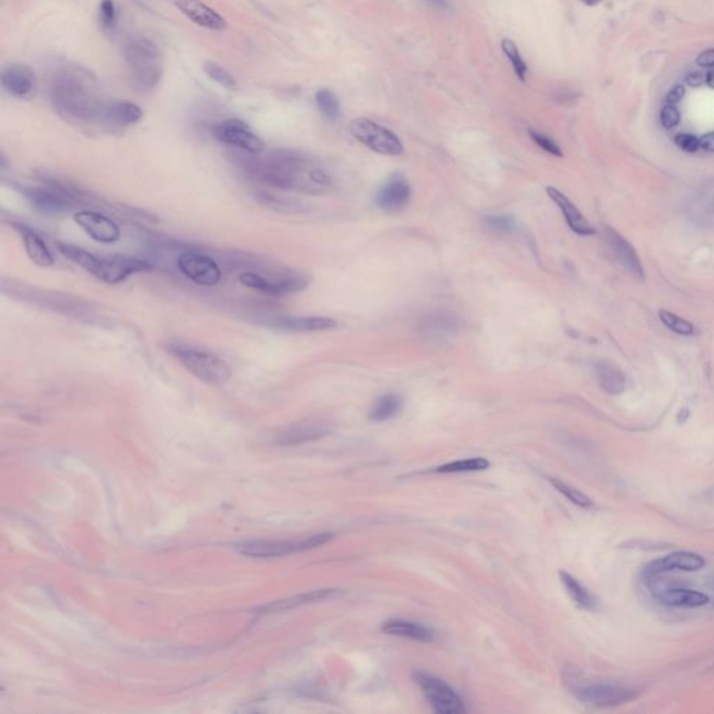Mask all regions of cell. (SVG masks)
Masks as SVG:
<instances>
[{"label": "cell", "instance_id": "34", "mask_svg": "<svg viewBox=\"0 0 714 714\" xmlns=\"http://www.w3.org/2000/svg\"><path fill=\"white\" fill-rule=\"evenodd\" d=\"M501 49H502L503 55L506 56V59L511 62L512 69H513V72L516 74L518 80H520L522 82H526L529 69H527V65L525 63V61H523V58H522V55H520L516 44L512 39L505 38L501 42Z\"/></svg>", "mask_w": 714, "mask_h": 714}, {"label": "cell", "instance_id": "25", "mask_svg": "<svg viewBox=\"0 0 714 714\" xmlns=\"http://www.w3.org/2000/svg\"><path fill=\"white\" fill-rule=\"evenodd\" d=\"M657 599L661 604L674 608H699L710 601V597L706 593L682 587L664 590Z\"/></svg>", "mask_w": 714, "mask_h": 714}, {"label": "cell", "instance_id": "10", "mask_svg": "<svg viewBox=\"0 0 714 714\" xmlns=\"http://www.w3.org/2000/svg\"><path fill=\"white\" fill-rule=\"evenodd\" d=\"M332 539L331 533H320L308 536L303 540H293V541H253L239 546V551L244 556L250 557H263V558H271V557H282L292 553H299L310 549H315L318 546L325 544Z\"/></svg>", "mask_w": 714, "mask_h": 714}, {"label": "cell", "instance_id": "6", "mask_svg": "<svg viewBox=\"0 0 714 714\" xmlns=\"http://www.w3.org/2000/svg\"><path fill=\"white\" fill-rule=\"evenodd\" d=\"M349 130L358 143L365 145L367 148H370L377 154L387 156H398L402 155L405 151L401 139L392 130L367 118L355 119L351 123Z\"/></svg>", "mask_w": 714, "mask_h": 714}, {"label": "cell", "instance_id": "16", "mask_svg": "<svg viewBox=\"0 0 714 714\" xmlns=\"http://www.w3.org/2000/svg\"><path fill=\"white\" fill-rule=\"evenodd\" d=\"M1 87L17 99H30L37 89L35 73L23 63L7 65L1 70Z\"/></svg>", "mask_w": 714, "mask_h": 714}, {"label": "cell", "instance_id": "45", "mask_svg": "<svg viewBox=\"0 0 714 714\" xmlns=\"http://www.w3.org/2000/svg\"><path fill=\"white\" fill-rule=\"evenodd\" d=\"M685 82L689 85V87H701L703 82H705V75L702 73L692 72L689 73L687 77H685Z\"/></svg>", "mask_w": 714, "mask_h": 714}, {"label": "cell", "instance_id": "24", "mask_svg": "<svg viewBox=\"0 0 714 714\" xmlns=\"http://www.w3.org/2000/svg\"><path fill=\"white\" fill-rule=\"evenodd\" d=\"M382 632L392 637L412 639L416 642L431 643L435 641V632L432 628L406 620H389L384 622Z\"/></svg>", "mask_w": 714, "mask_h": 714}, {"label": "cell", "instance_id": "36", "mask_svg": "<svg viewBox=\"0 0 714 714\" xmlns=\"http://www.w3.org/2000/svg\"><path fill=\"white\" fill-rule=\"evenodd\" d=\"M203 69H204V73L213 81H215L216 84H219L220 87H223L226 89H230V91H233V89L237 88V82H236L234 77L227 72L223 66H220L219 63H216V62H206L204 66H203Z\"/></svg>", "mask_w": 714, "mask_h": 714}, {"label": "cell", "instance_id": "39", "mask_svg": "<svg viewBox=\"0 0 714 714\" xmlns=\"http://www.w3.org/2000/svg\"><path fill=\"white\" fill-rule=\"evenodd\" d=\"M483 222L486 227L496 233H511L516 226L513 218L506 215H487L484 216Z\"/></svg>", "mask_w": 714, "mask_h": 714}, {"label": "cell", "instance_id": "21", "mask_svg": "<svg viewBox=\"0 0 714 714\" xmlns=\"http://www.w3.org/2000/svg\"><path fill=\"white\" fill-rule=\"evenodd\" d=\"M330 432H331V427L328 423L321 422V420H308V422H301V423L293 425L289 429L284 430L278 435L277 442L281 445L303 444L307 441L322 438Z\"/></svg>", "mask_w": 714, "mask_h": 714}, {"label": "cell", "instance_id": "2", "mask_svg": "<svg viewBox=\"0 0 714 714\" xmlns=\"http://www.w3.org/2000/svg\"><path fill=\"white\" fill-rule=\"evenodd\" d=\"M49 98L55 111L75 123H102L108 102L94 73L68 65L55 70L49 82Z\"/></svg>", "mask_w": 714, "mask_h": 714}, {"label": "cell", "instance_id": "19", "mask_svg": "<svg viewBox=\"0 0 714 714\" xmlns=\"http://www.w3.org/2000/svg\"><path fill=\"white\" fill-rule=\"evenodd\" d=\"M175 6L183 15L203 28L219 32L227 30V21L201 0H176Z\"/></svg>", "mask_w": 714, "mask_h": 714}, {"label": "cell", "instance_id": "30", "mask_svg": "<svg viewBox=\"0 0 714 714\" xmlns=\"http://www.w3.org/2000/svg\"><path fill=\"white\" fill-rule=\"evenodd\" d=\"M560 577H561V582H563L568 596L576 604V607H579L580 610H584V611H594L597 608L596 597L582 583H579L572 575H570L568 572L561 571L560 572Z\"/></svg>", "mask_w": 714, "mask_h": 714}, {"label": "cell", "instance_id": "14", "mask_svg": "<svg viewBox=\"0 0 714 714\" xmlns=\"http://www.w3.org/2000/svg\"><path fill=\"white\" fill-rule=\"evenodd\" d=\"M604 243L607 246L608 253L613 256V258L622 267L624 271H627L631 277L635 280L643 281L644 280V271H643L641 258L637 253V250L632 247V244L622 237L617 230L613 227H604L603 232Z\"/></svg>", "mask_w": 714, "mask_h": 714}, {"label": "cell", "instance_id": "28", "mask_svg": "<svg viewBox=\"0 0 714 714\" xmlns=\"http://www.w3.org/2000/svg\"><path fill=\"white\" fill-rule=\"evenodd\" d=\"M600 387L610 395H620L627 389V377L624 371L608 361H600L596 365Z\"/></svg>", "mask_w": 714, "mask_h": 714}, {"label": "cell", "instance_id": "29", "mask_svg": "<svg viewBox=\"0 0 714 714\" xmlns=\"http://www.w3.org/2000/svg\"><path fill=\"white\" fill-rule=\"evenodd\" d=\"M256 199L260 204H263L264 207L270 208V210H274L277 213H282V214H301L306 211V206L300 201V200H296V199H292V197H286V196H281V194H275V193H270V192H257L256 193Z\"/></svg>", "mask_w": 714, "mask_h": 714}, {"label": "cell", "instance_id": "37", "mask_svg": "<svg viewBox=\"0 0 714 714\" xmlns=\"http://www.w3.org/2000/svg\"><path fill=\"white\" fill-rule=\"evenodd\" d=\"M99 24L105 32H111L116 27L118 21V8L115 0H101L98 10Z\"/></svg>", "mask_w": 714, "mask_h": 714}, {"label": "cell", "instance_id": "42", "mask_svg": "<svg viewBox=\"0 0 714 714\" xmlns=\"http://www.w3.org/2000/svg\"><path fill=\"white\" fill-rule=\"evenodd\" d=\"M674 143L681 148L682 151L688 152V154H695L701 149V140L699 137L694 136V134H689V133H679L675 136L674 139Z\"/></svg>", "mask_w": 714, "mask_h": 714}, {"label": "cell", "instance_id": "7", "mask_svg": "<svg viewBox=\"0 0 714 714\" xmlns=\"http://www.w3.org/2000/svg\"><path fill=\"white\" fill-rule=\"evenodd\" d=\"M239 281L256 292L270 296H285L301 292L308 285V278L300 273L282 270L275 274L263 275L258 273H244L239 277Z\"/></svg>", "mask_w": 714, "mask_h": 714}, {"label": "cell", "instance_id": "15", "mask_svg": "<svg viewBox=\"0 0 714 714\" xmlns=\"http://www.w3.org/2000/svg\"><path fill=\"white\" fill-rule=\"evenodd\" d=\"M73 219L91 239L98 243L112 244L116 243L122 236L118 223L101 213L82 210L75 213Z\"/></svg>", "mask_w": 714, "mask_h": 714}, {"label": "cell", "instance_id": "43", "mask_svg": "<svg viewBox=\"0 0 714 714\" xmlns=\"http://www.w3.org/2000/svg\"><path fill=\"white\" fill-rule=\"evenodd\" d=\"M685 96V87L681 84H675L665 95V102L670 105H675L681 102Z\"/></svg>", "mask_w": 714, "mask_h": 714}, {"label": "cell", "instance_id": "31", "mask_svg": "<svg viewBox=\"0 0 714 714\" xmlns=\"http://www.w3.org/2000/svg\"><path fill=\"white\" fill-rule=\"evenodd\" d=\"M402 399L395 394H388L381 396L375 405L371 408L368 418L372 422H387L394 419L402 411Z\"/></svg>", "mask_w": 714, "mask_h": 714}, {"label": "cell", "instance_id": "9", "mask_svg": "<svg viewBox=\"0 0 714 714\" xmlns=\"http://www.w3.org/2000/svg\"><path fill=\"white\" fill-rule=\"evenodd\" d=\"M573 695L577 701H580L584 705L597 706V708H613L618 706L627 702L634 701L638 696V691L614 685V684H603V682H594V684H586V685H576L572 688Z\"/></svg>", "mask_w": 714, "mask_h": 714}, {"label": "cell", "instance_id": "48", "mask_svg": "<svg viewBox=\"0 0 714 714\" xmlns=\"http://www.w3.org/2000/svg\"><path fill=\"white\" fill-rule=\"evenodd\" d=\"M705 82L714 89V69L705 75Z\"/></svg>", "mask_w": 714, "mask_h": 714}, {"label": "cell", "instance_id": "35", "mask_svg": "<svg viewBox=\"0 0 714 714\" xmlns=\"http://www.w3.org/2000/svg\"><path fill=\"white\" fill-rule=\"evenodd\" d=\"M658 317H660V321L668 328L671 330L672 332L678 334V335H684V337H689V335H694L695 332V327L692 322H689L688 320L671 313V311H667V310H660L658 311Z\"/></svg>", "mask_w": 714, "mask_h": 714}, {"label": "cell", "instance_id": "11", "mask_svg": "<svg viewBox=\"0 0 714 714\" xmlns=\"http://www.w3.org/2000/svg\"><path fill=\"white\" fill-rule=\"evenodd\" d=\"M21 193L32 208L42 214L65 213L73 204L80 201V196H75L74 192L61 187L59 184L55 187H23Z\"/></svg>", "mask_w": 714, "mask_h": 714}, {"label": "cell", "instance_id": "32", "mask_svg": "<svg viewBox=\"0 0 714 714\" xmlns=\"http://www.w3.org/2000/svg\"><path fill=\"white\" fill-rule=\"evenodd\" d=\"M315 104L324 118L335 122L341 116V102L338 95L328 88H321L315 92Z\"/></svg>", "mask_w": 714, "mask_h": 714}, {"label": "cell", "instance_id": "8", "mask_svg": "<svg viewBox=\"0 0 714 714\" xmlns=\"http://www.w3.org/2000/svg\"><path fill=\"white\" fill-rule=\"evenodd\" d=\"M413 678L422 688L430 706L435 712L444 714H461L466 712L462 699L442 679L422 671L415 672Z\"/></svg>", "mask_w": 714, "mask_h": 714}, {"label": "cell", "instance_id": "5", "mask_svg": "<svg viewBox=\"0 0 714 714\" xmlns=\"http://www.w3.org/2000/svg\"><path fill=\"white\" fill-rule=\"evenodd\" d=\"M166 349L189 372L206 384L222 385L232 377L229 364L211 351L182 342H172Z\"/></svg>", "mask_w": 714, "mask_h": 714}, {"label": "cell", "instance_id": "27", "mask_svg": "<svg viewBox=\"0 0 714 714\" xmlns=\"http://www.w3.org/2000/svg\"><path fill=\"white\" fill-rule=\"evenodd\" d=\"M458 328V320L449 313H435L423 320L420 332L427 339H444Z\"/></svg>", "mask_w": 714, "mask_h": 714}, {"label": "cell", "instance_id": "22", "mask_svg": "<svg viewBox=\"0 0 714 714\" xmlns=\"http://www.w3.org/2000/svg\"><path fill=\"white\" fill-rule=\"evenodd\" d=\"M14 227L21 236L28 258L39 267H51L54 264V256L45 240L34 229L25 225L14 223Z\"/></svg>", "mask_w": 714, "mask_h": 714}, {"label": "cell", "instance_id": "46", "mask_svg": "<svg viewBox=\"0 0 714 714\" xmlns=\"http://www.w3.org/2000/svg\"><path fill=\"white\" fill-rule=\"evenodd\" d=\"M699 140H701V149L708 151V152H714V132L703 134L702 137H699Z\"/></svg>", "mask_w": 714, "mask_h": 714}, {"label": "cell", "instance_id": "49", "mask_svg": "<svg viewBox=\"0 0 714 714\" xmlns=\"http://www.w3.org/2000/svg\"><path fill=\"white\" fill-rule=\"evenodd\" d=\"M580 1H582V3H583V4H586V6H590V7H594V6H597V4H600V3H601V1H604V0H580Z\"/></svg>", "mask_w": 714, "mask_h": 714}, {"label": "cell", "instance_id": "44", "mask_svg": "<svg viewBox=\"0 0 714 714\" xmlns=\"http://www.w3.org/2000/svg\"><path fill=\"white\" fill-rule=\"evenodd\" d=\"M696 65L699 68L714 69V48L713 49H706L702 54H699V56L696 58Z\"/></svg>", "mask_w": 714, "mask_h": 714}, {"label": "cell", "instance_id": "33", "mask_svg": "<svg viewBox=\"0 0 714 714\" xmlns=\"http://www.w3.org/2000/svg\"><path fill=\"white\" fill-rule=\"evenodd\" d=\"M490 468V462L484 458H470L445 463L437 468L434 472L437 473H468V472H482Z\"/></svg>", "mask_w": 714, "mask_h": 714}, {"label": "cell", "instance_id": "41", "mask_svg": "<svg viewBox=\"0 0 714 714\" xmlns=\"http://www.w3.org/2000/svg\"><path fill=\"white\" fill-rule=\"evenodd\" d=\"M529 136L532 137V140L534 143L537 144L543 151H546L547 154L550 155H554V156H563V151L561 148L557 145V143L550 139L549 136L543 134V133H539V132H534V130H530L529 132Z\"/></svg>", "mask_w": 714, "mask_h": 714}, {"label": "cell", "instance_id": "17", "mask_svg": "<svg viewBox=\"0 0 714 714\" xmlns=\"http://www.w3.org/2000/svg\"><path fill=\"white\" fill-rule=\"evenodd\" d=\"M411 194L412 190L409 180L403 175L396 173L380 189L375 197V204L385 213H398L409 204Z\"/></svg>", "mask_w": 714, "mask_h": 714}, {"label": "cell", "instance_id": "3", "mask_svg": "<svg viewBox=\"0 0 714 714\" xmlns=\"http://www.w3.org/2000/svg\"><path fill=\"white\" fill-rule=\"evenodd\" d=\"M56 247L59 253L65 256L68 260L81 267L84 271H87L96 280L111 285L120 284L133 274L146 273L151 270L149 263L133 257L126 256L98 257L70 243H58Z\"/></svg>", "mask_w": 714, "mask_h": 714}, {"label": "cell", "instance_id": "20", "mask_svg": "<svg viewBox=\"0 0 714 714\" xmlns=\"http://www.w3.org/2000/svg\"><path fill=\"white\" fill-rule=\"evenodd\" d=\"M547 194L558 206V208L561 210V213L564 215L568 226L571 227L575 233H577L580 236L596 234V232H597L596 227L589 223V220L576 208V206L572 203L571 200L564 193H561L560 190H557L554 187H549L547 189Z\"/></svg>", "mask_w": 714, "mask_h": 714}, {"label": "cell", "instance_id": "26", "mask_svg": "<svg viewBox=\"0 0 714 714\" xmlns=\"http://www.w3.org/2000/svg\"><path fill=\"white\" fill-rule=\"evenodd\" d=\"M273 325L292 332H318L332 330L338 322L330 317H281Z\"/></svg>", "mask_w": 714, "mask_h": 714}, {"label": "cell", "instance_id": "4", "mask_svg": "<svg viewBox=\"0 0 714 714\" xmlns=\"http://www.w3.org/2000/svg\"><path fill=\"white\" fill-rule=\"evenodd\" d=\"M125 61L136 87L144 91L158 87L163 77V54L146 37H133L125 44Z\"/></svg>", "mask_w": 714, "mask_h": 714}, {"label": "cell", "instance_id": "1", "mask_svg": "<svg viewBox=\"0 0 714 714\" xmlns=\"http://www.w3.org/2000/svg\"><path fill=\"white\" fill-rule=\"evenodd\" d=\"M249 155L242 159L243 169L251 179L270 187L310 196H322L334 189L331 173L303 154L274 151Z\"/></svg>", "mask_w": 714, "mask_h": 714}, {"label": "cell", "instance_id": "18", "mask_svg": "<svg viewBox=\"0 0 714 714\" xmlns=\"http://www.w3.org/2000/svg\"><path fill=\"white\" fill-rule=\"evenodd\" d=\"M705 567V558L694 551H674L660 560L651 561L643 575L646 577H654L660 573L670 571H699Z\"/></svg>", "mask_w": 714, "mask_h": 714}, {"label": "cell", "instance_id": "13", "mask_svg": "<svg viewBox=\"0 0 714 714\" xmlns=\"http://www.w3.org/2000/svg\"><path fill=\"white\" fill-rule=\"evenodd\" d=\"M177 268L192 282L200 286L218 285L222 271L214 260L197 251H187L179 256Z\"/></svg>", "mask_w": 714, "mask_h": 714}, {"label": "cell", "instance_id": "47", "mask_svg": "<svg viewBox=\"0 0 714 714\" xmlns=\"http://www.w3.org/2000/svg\"><path fill=\"white\" fill-rule=\"evenodd\" d=\"M430 4L435 6V7H439V8H446L448 7V0H426Z\"/></svg>", "mask_w": 714, "mask_h": 714}, {"label": "cell", "instance_id": "23", "mask_svg": "<svg viewBox=\"0 0 714 714\" xmlns=\"http://www.w3.org/2000/svg\"><path fill=\"white\" fill-rule=\"evenodd\" d=\"M143 119V109L130 101H111L105 109L104 125L113 127H126L139 123Z\"/></svg>", "mask_w": 714, "mask_h": 714}, {"label": "cell", "instance_id": "40", "mask_svg": "<svg viewBox=\"0 0 714 714\" xmlns=\"http://www.w3.org/2000/svg\"><path fill=\"white\" fill-rule=\"evenodd\" d=\"M681 122V112L675 105L667 104L660 112V123L665 130L675 129Z\"/></svg>", "mask_w": 714, "mask_h": 714}, {"label": "cell", "instance_id": "38", "mask_svg": "<svg viewBox=\"0 0 714 714\" xmlns=\"http://www.w3.org/2000/svg\"><path fill=\"white\" fill-rule=\"evenodd\" d=\"M551 484L563 494L565 496L568 500L571 501L572 503L580 506V508H590L593 506V501L590 500L586 494H583L582 491H579L577 489L572 487L570 484L558 480V479H551Z\"/></svg>", "mask_w": 714, "mask_h": 714}, {"label": "cell", "instance_id": "12", "mask_svg": "<svg viewBox=\"0 0 714 714\" xmlns=\"http://www.w3.org/2000/svg\"><path fill=\"white\" fill-rule=\"evenodd\" d=\"M213 134L219 143L234 146L247 154H261L265 148L263 139L239 119H227L218 123L213 129Z\"/></svg>", "mask_w": 714, "mask_h": 714}]
</instances>
